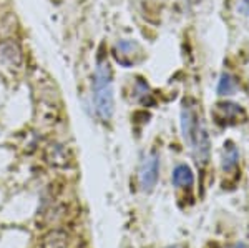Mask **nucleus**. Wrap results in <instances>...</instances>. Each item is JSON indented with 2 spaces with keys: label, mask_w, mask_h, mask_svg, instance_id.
I'll return each instance as SVG.
<instances>
[{
  "label": "nucleus",
  "mask_w": 249,
  "mask_h": 248,
  "mask_svg": "<svg viewBox=\"0 0 249 248\" xmlns=\"http://www.w3.org/2000/svg\"><path fill=\"white\" fill-rule=\"evenodd\" d=\"M43 158L48 165L55 167V169H67L70 165V153H68V149L63 143L53 142L48 143L45 152H43Z\"/></svg>",
  "instance_id": "obj_6"
},
{
  "label": "nucleus",
  "mask_w": 249,
  "mask_h": 248,
  "mask_svg": "<svg viewBox=\"0 0 249 248\" xmlns=\"http://www.w3.org/2000/svg\"><path fill=\"white\" fill-rule=\"evenodd\" d=\"M0 57L15 67H18L22 63V54H20V49L15 43H3L0 47Z\"/></svg>",
  "instance_id": "obj_11"
},
{
  "label": "nucleus",
  "mask_w": 249,
  "mask_h": 248,
  "mask_svg": "<svg viewBox=\"0 0 249 248\" xmlns=\"http://www.w3.org/2000/svg\"><path fill=\"white\" fill-rule=\"evenodd\" d=\"M42 248H67V233L62 230H52L43 237Z\"/></svg>",
  "instance_id": "obj_10"
},
{
  "label": "nucleus",
  "mask_w": 249,
  "mask_h": 248,
  "mask_svg": "<svg viewBox=\"0 0 249 248\" xmlns=\"http://www.w3.org/2000/svg\"><path fill=\"white\" fill-rule=\"evenodd\" d=\"M239 160V152L234 147V143L228 142L224 143L223 149V170L224 172H231L232 169H236Z\"/></svg>",
  "instance_id": "obj_9"
},
{
  "label": "nucleus",
  "mask_w": 249,
  "mask_h": 248,
  "mask_svg": "<svg viewBox=\"0 0 249 248\" xmlns=\"http://www.w3.org/2000/svg\"><path fill=\"white\" fill-rule=\"evenodd\" d=\"M213 115H214L216 122L221 123V125H231V123H238L239 118H244V110L238 103L223 102L214 107Z\"/></svg>",
  "instance_id": "obj_5"
},
{
  "label": "nucleus",
  "mask_w": 249,
  "mask_h": 248,
  "mask_svg": "<svg viewBox=\"0 0 249 248\" xmlns=\"http://www.w3.org/2000/svg\"><path fill=\"white\" fill-rule=\"evenodd\" d=\"M133 94H135V100L142 103H146L148 98L151 97V92H150V87L146 85V82H143L142 78H138L135 82V89H133Z\"/></svg>",
  "instance_id": "obj_12"
},
{
  "label": "nucleus",
  "mask_w": 249,
  "mask_h": 248,
  "mask_svg": "<svg viewBox=\"0 0 249 248\" xmlns=\"http://www.w3.org/2000/svg\"><path fill=\"white\" fill-rule=\"evenodd\" d=\"M203 122L201 115L198 114L195 102L193 100H184L183 102V109H181V132H183V138L184 142L190 145L193 135L198 130L199 123Z\"/></svg>",
  "instance_id": "obj_4"
},
{
  "label": "nucleus",
  "mask_w": 249,
  "mask_h": 248,
  "mask_svg": "<svg viewBox=\"0 0 249 248\" xmlns=\"http://www.w3.org/2000/svg\"><path fill=\"white\" fill-rule=\"evenodd\" d=\"M111 54H113L116 62L123 67H133L143 58L142 47L135 40H120V42H116Z\"/></svg>",
  "instance_id": "obj_2"
},
{
  "label": "nucleus",
  "mask_w": 249,
  "mask_h": 248,
  "mask_svg": "<svg viewBox=\"0 0 249 248\" xmlns=\"http://www.w3.org/2000/svg\"><path fill=\"white\" fill-rule=\"evenodd\" d=\"M93 103L95 112L103 122H108L115 110L113 74L105 55H98L93 74Z\"/></svg>",
  "instance_id": "obj_1"
},
{
  "label": "nucleus",
  "mask_w": 249,
  "mask_h": 248,
  "mask_svg": "<svg viewBox=\"0 0 249 248\" xmlns=\"http://www.w3.org/2000/svg\"><path fill=\"white\" fill-rule=\"evenodd\" d=\"M241 10L246 12L249 15V0H243V2H241Z\"/></svg>",
  "instance_id": "obj_13"
},
{
  "label": "nucleus",
  "mask_w": 249,
  "mask_h": 248,
  "mask_svg": "<svg viewBox=\"0 0 249 248\" xmlns=\"http://www.w3.org/2000/svg\"><path fill=\"white\" fill-rule=\"evenodd\" d=\"M171 182L175 187H191L195 183V175H193V170L188 165H176L175 170H173V177Z\"/></svg>",
  "instance_id": "obj_7"
},
{
  "label": "nucleus",
  "mask_w": 249,
  "mask_h": 248,
  "mask_svg": "<svg viewBox=\"0 0 249 248\" xmlns=\"http://www.w3.org/2000/svg\"><path fill=\"white\" fill-rule=\"evenodd\" d=\"M236 92H238V82H236V78L231 74H228V72L221 74L218 82V95H221V97H230V95H234Z\"/></svg>",
  "instance_id": "obj_8"
},
{
  "label": "nucleus",
  "mask_w": 249,
  "mask_h": 248,
  "mask_svg": "<svg viewBox=\"0 0 249 248\" xmlns=\"http://www.w3.org/2000/svg\"><path fill=\"white\" fill-rule=\"evenodd\" d=\"M160 175V157L156 152L146 155L140 167V187L143 191H151L158 182Z\"/></svg>",
  "instance_id": "obj_3"
},
{
  "label": "nucleus",
  "mask_w": 249,
  "mask_h": 248,
  "mask_svg": "<svg viewBox=\"0 0 249 248\" xmlns=\"http://www.w3.org/2000/svg\"><path fill=\"white\" fill-rule=\"evenodd\" d=\"M168 248H181V247H168Z\"/></svg>",
  "instance_id": "obj_14"
}]
</instances>
